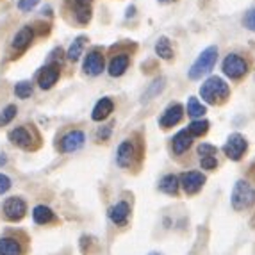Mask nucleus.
Returning a JSON list of instances; mask_svg holds the SVG:
<instances>
[{"mask_svg": "<svg viewBox=\"0 0 255 255\" xmlns=\"http://www.w3.org/2000/svg\"><path fill=\"white\" fill-rule=\"evenodd\" d=\"M187 115L191 116V118H202L205 115V107L198 102V98L191 97L187 100Z\"/></svg>", "mask_w": 255, "mask_h": 255, "instance_id": "24", "label": "nucleus"}, {"mask_svg": "<svg viewBox=\"0 0 255 255\" xmlns=\"http://www.w3.org/2000/svg\"><path fill=\"white\" fill-rule=\"evenodd\" d=\"M5 162H7V157H5L4 153L0 152V166H4V164H5Z\"/></svg>", "mask_w": 255, "mask_h": 255, "instance_id": "36", "label": "nucleus"}, {"mask_svg": "<svg viewBox=\"0 0 255 255\" xmlns=\"http://www.w3.org/2000/svg\"><path fill=\"white\" fill-rule=\"evenodd\" d=\"M202 168L204 170H214L218 166V159L214 157V155H207V157H202Z\"/></svg>", "mask_w": 255, "mask_h": 255, "instance_id": "30", "label": "nucleus"}, {"mask_svg": "<svg viewBox=\"0 0 255 255\" xmlns=\"http://www.w3.org/2000/svg\"><path fill=\"white\" fill-rule=\"evenodd\" d=\"M4 214L7 220L11 221H18L23 218L25 214V202L18 198V196H13V198H7L4 204Z\"/></svg>", "mask_w": 255, "mask_h": 255, "instance_id": "11", "label": "nucleus"}, {"mask_svg": "<svg viewBox=\"0 0 255 255\" xmlns=\"http://www.w3.org/2000/svg\"><path fill=\"white\" fill-rule=\"evenodd\" d=\"M73 14H75L77 21L86 25L88 21L91 20V4L90 0H73Z\"/></svg>", "mask_w": 255, "mask_h": 255, "instance_id": "15", "label": "nucleus"}, {"mask_svg": "<svg viewBox=\"0 0 255 255\" xmlns=\"http://www.w3.org/2000/svg\"><path fill=\"white\" fill-rule=\"evenodd\" d=\"M180 182H182L184 191L187 195H195L205 184V175L200 173V171H186V173L180 175Z\"/></svg>", "mask_w": 255, "mask_h": 255, "instance_id": "6", "label": "nucleus"}, {"mask_svg": "<svg viewBox=\"0 0 255 255\" xmlns=\"http://www.w3.org/2000/svg\"><path fill=\"white\" fill-rule=\"evenodd\" d=\"M255 204V187L247 180L236 182L234 191H232V207L236 211H243Z\"/></svg>", "mask_w": 255, "mask_h": 255, "instance_id": "3", "label": "nucleus"}, {"mask_svg": "<svg viewBox=\"0 0 255 255\" xmlns=\"http://www.w3.org/2000/svg\"><path fill=\"white\" fill-rule=\"evenodd\" d=\"M104 66H106V61H104V55L100 54L98 50H93L90 54L86 55L84 59V64H82V70L84 73L91 77H97L104 72Z\"/></svg>", "mask_w": 255, "mask_h": 255, "instance_id": "7", "label": "nucleus"}, {"mask_svg": "<svg viewBox=\"0 0 255 255\" xmlns=\"http://www.w3.org/2000/svg\"><path fill=\"white\" fill-rule=\"evenodd\" d=\"M9 139H11L13 145L20 146V148H30L34 145V137H32V134H30L27 127H16L14 130H11Z\"/></svg>", "mask_w": 255, "mask_h": 255, "instance_id": "13", "label": "nucleus"}, {"mask_svg": "<svg viewBox=\"0 0 255 255\" xmlns=\"http://www.w3.org/2000/svg\"><path fill=\"white\" fill-rule=\"evenodd\" d=\"M128 63H130V59H128L127 54H118V55H115V57L111 59V63H109V75L111 77L124 75L125 70L128 68Z\"/></svg>", "mask_w": 255, "mask_h": 255, "instance_id": "18", "label": "nucleus"}, {"mask_svg": "<svg viewBox=\"0 0 255 255\" xmlns=\"http://www.w3.org/2000/svg\"><path fill=\"white\" fill-rule=\"evenodd\" d=\"M14 95H16L18 98H29L30 95H32V84L30 82H18L16 86H14Z\"/></svg>", "mask_w": 255, "mask_h": 255, "instance_id": "28", "label": "nucleus"}, {"mask_svg": "<svg viewBox=\"0 0 255 255\" xmlns=\"http://www.w3.org/2000/svg\"><path fill=\"white\" fill-rule=\"evenodd\" d=\"M161 4H171V2H177V0H159Z\"/></svg>", "mask_w": 255, "mask_h": 255, "instance_id": "37", "label": "nucleus"}, {"mask_svg": "<svg viewBox=\"0 0 255 255\" xmlns=\"http://www.w3.org/2000/svg\"><path fill=\"white\" fill-rule=\"evenodd\" d=\"M155 52H157L159 57L166 61L173 59V48H171V43L168 38H159L157 43H155Z\"/></svg>", "mask_w": 255, "mask_h": 255, "instance_id": "22", "label": "nucleus"}, {"mask_svg": "<svg viewBox=\"0 0 255 255\" xmlns=\"http://www.w3.org/2000/svg\"><path fill=\"white\" fill-rule=\"evenodd\" d=\"M32 216H34V221L39 223V225H45V223L54 220V213L47 205H36L34 211H32Z\"/></svg>", "mask_w": 255, "mask_h": 255, "instance_id": "23", "label": "nucleus"}, {"mask_svg": "<svg viewBox=\"0 0 255 255\" xmlns=\"http://www.w3.org/2000/svg\"><path fill=\"white\" fill-rule=\"evenodd\" d=\"M109 136H111V127H109V125H106V127H102V128H98V132H97L98 141H106Z\"/></svg>", "mask_w": 255, "mask_h": 255, "instance_id": "35", "label": "nucleus"}, {"mask_svg": "<svg viewBox=\"0 0 255 255\" xmlns=\"http://www.w3.org/2000/svg\"><path fill=\"white\" fill-rule=\"evenodd\" d=\"M128 214H130V207H128L127 202H118V204L113 205L109 211L111 221L116 223V225H124L125 221H127Z\"/></svg>", "mask_w": 255, "mask_h": 255, "instance_id": "17", "label": "nucleus"}, {"mask_svg": "<svg viewBox=\"0 0 255 255\" xmlns=\"http://www.w3.org/2000/svg\"><path fill=\"white\" fill-rule=\"evenodd\" d=\"M162 88H164V79H157V81H155V82H153L152 86H150L148 93H146V95H145V97H143V98H145V100H148L150 97H155V95H157L159 91L162 90Z\"/></svg>", "mask_w": 255, "mask_h": 255, "instance_id": "29", "label": "nucleus"}, {"mask_svg": "<svg viewBox=\"0 0 255 255\" xmlns=\"http://www.w3.org/2000/svg\"><path fill=\"white\" fill-rule=\"evenodd\" d=\"M84 141H86L84 132L82 130H72V132H68V134H64L63 136V139H61V143H59V148H61V152L72 153V152H75V150L82 148Z\"/></svg>", "mask_w": 255, "mask_h": 255, "instance_id": "8", "label": "nucleus"}, {"mask_svg": "<svg viewBox=\"0 0 255 255\" xmlns=\"http://www.w3.org/2000/svg\"><path fill=\"white\" fill-rule=\"evenodd\" d=\"M245 27L250 30H255V9H250L245 16Z\"/></svg>", "mask_w": 255, "mask_h": 255, "instance_id": "32", "label": "nucleus"}, {"mask_svg": "<svg viewBox=\"0 0 255 255\" xmlns=\"http://www.w3.org/2000/svg\"><path fill=\"white\" fill-rule=\"evenodd\" d=\"M0 255H21V247L16 239L2 238L0 239Z\"/></svg>", "mask_w": 255, "mask_h": 255, "instance_id": "20", "label": "nucleus"}, {"mask_svg": "<svg viewBox=\"0 0 255 255\" xmlns=\"http://www.w3.org/2000/svg\"><path fill=\"white\" fill-rule=\"evenodd\" d=\"M200 95L211 106H221V104H225L229 100L230 90L229 84L221 77H209L207 81L202 84Z\"/></svg>", "mask_w": 255, "mask_h": 255, "instance_id": "1", "label": "nucleus"}, {"mask_svg": "<svg viewBox=\"0 0 255 255\" xmlns=\"http://www.w3.org/2000/svg\"><path fill=\"white\" fill-rule=\"evenodd\" d=\"M207 130H209V122H207V120H195V122L187 127V132H189L193 137H195V136H204V134H207Z\"/></svg>", "mask_w": 255, "mask_h": 255, "instance_id": "25", "label": "nucleus"}, {"mask_svg": "<svg viewBox=\"0 0 255 255\" xmlns=\"http://www.w3.org/2000/svg\"><path fill=\"white\" fill-rule=\"evenodd\" d=\"M84 43H86V38H77L75 41L70 45L68 52H66V55H68L70 61H77L79 57H81L82 48H84Z\"/></svg>", "mask_w": 255, "mask_h": 255, "instance_id": "26", "label": "nucleus"}, {"mask_svg": "<svg viewBox=\"0 0 255 255\" xmlns=\"http://www.w3.org/2000/svg\"><path fill=\"white\" fill-rule=\"evenodd\" d=\"M218 59V48L216 47H209L198 55V59L193 63V66L189 68V79L196 81V79H202L204 75H207L211 70L214 68Z\"/></svg>", "mask_w": 255, "mask_h": 255, "instance_id": "2", "label": "nucleus"}, {"mask_svg": "<svg viewBox=\"0 0 255 255\" xmlns=\"http://www.w3.org/2000/svg\"><path fill=\"white\" fill-rule=\"evenodd\" d=\"M16 116V106H5L4 109L0 111V127H4V125H7L11 120Z\"/></svg>", "mask_w": 255, "mask_h": 255, "instance_id": "27", "label": "nucleus"}, {"mask_svg": "<svg viewBox=\"0 0 255 255\" xmlns=\"http://www.w3.org/2000/svg\"><path fill=\"white\" fill-rule=\"evenodd\" d=\"M248 148V143L247 139L241 136V134H230L229 139H227L225 146H223V152H225V155L229 159H232V161H239V159L245 155V152H247Z\"/></svg>", "mask_w": 255, "mask_h": 255, "instance_id": "5", "label": "nucleus"}, {"mask_svg": "<svg viewBox=\"0 0 255 255\" xmlns=\"http://www.w3.org/2000/svg\"><path fill=\"white\" fill-rule=\"evenodd\" d=\"M152 255H159V254H152Z\"/></svg>", "mask_w": 255, "mask_h": 255, "instance_id": "38", "label": "nucleus"}, {"mask_svg": "<svg viewBox=\"0 0 255 255\" xmlns=\"http://www.w3.org/2000/svg\"><path fill=\"white\" fill-rule=\"evenodd\" d=\"M57 81H59V66L57 64H47L38 72V84L41 90H50Z\"/></svg>", "mask_w": 255, "mask_h": 255, "instance_id": "9", "label": "nucleus"}, {"mask_svg": "<svg viewBox=\"0 0 255 255\" xmlns=\"http://www.w3.org/2000/svg\"><path fill=\"white\" fill-rule=\"evenodd\" d=\"M248 70H250V63L239 54H229L223 61V73L234 81L243 79L248 73Z\"/></svg>", "mask_w": 255, "mask_h": 255, "instance_id": "4", "label": "nucleus"}, {"mask_svg": "<svg viewBox=\"0 0 255 255\" xmlns=\"http://www.w3.org/2000/svg\"><path fill=\"white\" fill-rule=\"evenodd\" d=\"M159 189L162 193H166V195H177V191H179V179L175 175H166L159 182Z\"/></svg>", "mask_w": 255, "mask_h": 255, "instance_id": "21", "label": "nucleus"}, {"mask_svg": "<svg viewBox=\"0 0 255 255\" xmlns=\"http://www.w3.org/2000/svg\"><path fill=\"white\" fill-rule=\"evenodd\" d=\"M198 153H200V157H207V155H214V153H216V148H214L213 145L204 143V145L198 146Z\"/></svg>", "mask_w": 255, "mask_h": 255, "instance_id": "31", "label": "nucleus"}, {"mask_svg": "<svg viewBox=\"0 0 255 255\" xmlns=\"http://www.w3.org/2000/svg\"><path fill=\"white\" fill-rule=\"evenodd\" d=\"M182 115H184L182 106H180V104H171V106L162 113L159 124H161L162 128H171L173 125H177L180 120H182Z\"/></svg>", "mask_w": 255, "mask_h": 255, "instance_id": "12", "label": "nucleus"}, {"mask_svg": "<svg viewBox=\"0 0 255 255\" xmlns=\"http://www.w3.org/2000/svg\"><path fill=\"white\" fill-rule=\"evenodd\" d=\"M32 38H34V30H32V27H23V29L18 30L16 36H14L13 48L14 50H25V48L30 45V41H32Z\"/></svg>", "mask_w": 255, "mask_h": 255, "instance_id": "19", "label": "nucleus"}, {"mask_svg": "<svg viewBox=\"0 0 255 255\" xmlns=\"http://www.w3.org/2000/svg\"><path fill=\"white\" fill-rule=\"evenodd\" d=\"M9 187H11V180H9V177H5V175L0 173V195H4Z\"/></svg>", "mask_w": 255, "mask_h": 255, "instance_id": "34", "label": "nucleus"}, {"mask_svg": "<svg viewBox=\"0 0 255 255\" xmlns=\"http://www.w3.org/2000/svg\"><path fill=\"white\" fill-rule=\"evenodd\" d=\"M113 109H115V104H113V100L111 98H100L97 102V106H95L93 113H91V118L95 120V122H102V120H106L107 116L113 113Z\"/></svg>", "mask_w": 255, "mask_h": 255, "instance_id": "16", "label": "nucleus"}, {"mask_svg": "<svg viewBox=\"0 0 255 255\" xmlns=\"http://www.w3.org/2000/svg\"><path fill=\"white\" fill-rule=\"evenodd\" d=\"M36 4H38V0H20L18 2V9L20 11H30V9H34Z\"/></svg>", "mask_w": 255, "mask_h": 255, "instance_id": "33", "label": "nucleus"}, {"mask_svg": "<svg viewBox=\"0 0 255 255\" xmlns=\"http://www.w3.org/2000/svg\"><path fill=\"white\" fill-rule=\"evenodd\" d=\"M191 143H193V136L187 132V128H184V130L177 132L175 137L171 139V148H173V152L177 153V155H180V153L189 150Z\"/></svg>", "mask_w": 255, "mask_h": 255, "instance_id": "14", "label": "nucleus"}, {"mask_svg": "<svg viewBox=\"0 0 255 255\" xmlns=\"http://www.w3.org/2000/svg\"><path fill=\"white\" fill-rule=\"evenodd\" d=\"M134 161H136V145H134L130 139H127L118 146L116 162H118V166H122V168H128Z\"/></svg>", "mask_w": 255, "mask_h": 255, "instance_id": "10", "label": "nucleus"}]
</instances>
